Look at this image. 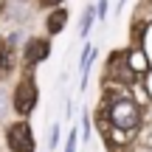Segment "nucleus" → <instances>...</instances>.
Here are the masks:
<instances>
[{"instance_id": "nucleus-1", "label": "nucleus", "mask_w": 152, "mask_h": 152, "mask_svg": "<svg viewBox=\"0 0 152 152\" xmlns=\"http://www.w3.org/2000/svg\"><path fill=\"white\" fill-rule=\"evenodd\" d=\"M107 118H110V124H113L115 130L130 132V130H135L138 121H141V107H138L132 99H115V102L110 104V110H107Z\"/></svg>"}, {"instance_id": "nucleus-2", "label": "nucleus", "mask_w": 152, "mask_h": 152, "mask_svg": "<svg viewBox=\"0 0 152 152\" xmlns=\"http://www.w3.org/2000/svg\"><path fill=\"white\" fill-rule=\"evenodd\" d=\"M6 138H9L11 152H34V135H31V127H28L26 121L11 124L9 132H6Z\"/></svg>"}, {"instance_id": "nucleus-3", "label": "nucleus", "mask_w": 152, "mask_h": 152, "mask_svg": "<svg viewBox=\"0 0 152 152\" xmlns=\"http://www.w3.org/2000/svg\"><path fill=\"white\" fill-rule=\"evenodd\" d=\"M34 104H37V85H34V79H23L14 90V110L20 115H28Z\"/></svg>"}, {"instance_id": "nucleus-4", "label": "nucleus", "mask_w": 152, "mask_h": 152, "mask_svg": "<svg viewBox=\"0 0 152 152\" xmlns=\"http://www.w3.org/2000/svg\"><path fill=\"white\" fill-rule=\"evenodd\" d=\"M124 62H127V68H130V73L132 76H144L149 71V59H147V54H144V48H130L127 51V56H124Z\"/></svg>"}, {"instance_id": "nucleus-5", "label": "nucleus", "mask_w": 152, "mask_h": 152, "mask_svg": "<svg viewBox=\"0 0 152 152\" xmlns=\"http://www.w3.org/2000/svg\"><path fill=\"white\" fill-rule=\"evenodd\" d=\"M48 54H51V45L45 39H31L28 48H26V62L28 65H37V62L48 59Z\"/></svg>"}, {"instance_id": "nucleus-6", "label": "nucleus", "mask_w": 152, "mask_h": 152, "mask_svg": "<svg viewBox=\"0 0 152 152\" xmlns=\"http://www.w3.org/2000/svg\"><path fill=\"white\" fill-rule=\"evenodd\" d=\"M65 23H68V11L65 9H54L51 17H48V31L51 34H59L62 28H65Z\"/></svg>"}, {"instance_id": "nucleus-7", "label": "nucleus", "mask_w": 152, "mask_h": 152, "mask_svg": "<svg viewBox=\"0 0 152 152\" xmlns=\"http://www.w3.org/2000/svg\"><path fill=\"white\" fill-rule=\"evenodd\" d=\"M11 65H14V56H11V48L0 42V76H6V73H9V71H11Z\"/></svg>"}, {"instance_id": "nucleus-8", "label": "nucleus", "mask_w": 152, "mask_h": 152, "mask_svg": "<svg viewBox=\"0 0 152 152\" xmlns=\"http://www.w3.org/2000/svg\"><path fill=\"white\" fill-rule=\"evenodd\" d=\"M93 56H96V48L93 45H85V54H82V87L87 85V68H90Z\"/></svg>"}, {"instance_id": "nucleus-9", "label": "nucleus", "mask_w": 152, "mask_h": 152, "mask_svg": "<svg viewBox=\"0 0 152 152\" xmlns=\"http://www.w3.org/2000/svg\"><path fill=\"white\" fill-rule=\"evenodd\" d=\"M93 20H96V9H85V14H82V26H79V34L82 37H87V31H90V26H93Z\"/></svg>"}, {"instance_id": "nucleus-10", "label": "nucleus", "mask_w": 152, "mask_h": 152, "mask_svg": "<svg viewBox=\"0 0 152 152\" xmlns=\"http://www.w3.org/2000/svg\"><path fill=\"white\" fill-rule=\"evenodd\" d=\"M6 110H9V99H6V93L0 90V118L6 115Z\"/></svg>"}, {"instance_id": "nucleus-11", "label": "nucleus", "mask_w": 152, "mask_h": 152, "mask_svg": "<svg viewBox=\"0 0 152 152\" xmlns=\"http://www.w3.org/2000/svg\"><path fill=\"white\" fill-rule=\"evenodd\" d=\"M56 144H59V127L54 124V130H51V149H54Z\"/></svg>"}, {"instance_id": "nucleus-12", "label": "nucleus", "mask_w": 152, "mask_h": 152, "mask_svg": "<svg viewBox=\"0 0 152 152\" xmlns=\"http://www.w3.org/2000/svg\"><path fill=\"white\" fill-rule=\"evenodd\" d=\"M65 152H76V132L68 135V149H65Z\"/></svg>"}, {"instance_id": "nucleus-13", "label": "nucleus", "mask_w": 152, "mask_h": 152, "mask_svg": "<svg viewBox=\"0 0 152 152\" xmlns=\"http://www.w3.org/2000/svg\"><path fill=\"white\" fill-rule=\"evenodd\" d=\"M96 14H99V17H104V14H107V0H102V3L96 6Z\"/></svg>"}, {"instance_id": "nucleus-14", "label": "nucleus", "mask_w": 152, "mask_h": 152, "mask_svg": "<svg viewBox=\"0 0 152 152\" xmlns=\"http://www.w3.org/2000/svg\"><path fill=\"white\" fill-rule=\"evenodd\" d=\"M45 6H56V3H62V0H42Z\"/></svg>"}]
</instances>
